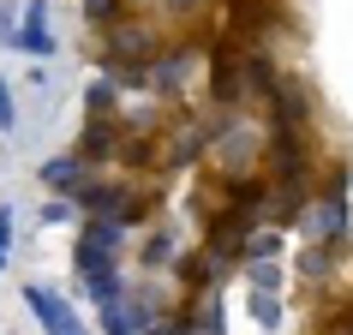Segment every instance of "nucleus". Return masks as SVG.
I'll return each instance as SVG.
<instances>
[{"mask_svg":"<svg viewBox=\"0 0 353 335\" xmlns=\"http://www.w3.org/2000/svg\"><path fill=\"white\" fill-rule=\"evenodd\" d=\"M72 263H78V276H84V281H90V276H108V270H120V258H114V252H102V245H84V240H78Z\"/></svg>","mask_w":353,"mask_h":335,"instance_id":"5","label":"nucleus"},{"mask_svg":"<svg viewBox=\"0 0 353 335\" xmlns=\"http://www.w3.org/2000/svg\"><path fill=\"white\" fill-rule=\"evenodd\" d=\"M24 305L37 312V323H42L48 335H90V329L72 317V305L54 294V287H37V281H30V287H24Z\"/></svg>","mask_w":353,"mask_h":335,"instance_id":"1","label":"nucleus"},{"mask_svg":"<svg viewBox=\"0 0 353 335\" xmlns=\"http://www.w3.org/2000/svg\"><path fill=\"white\" fill-rule=\"evenodd\" d=\"M150 305L144 299H114V305H102V335H144L150 329Z\"/></svg>","mask_w":353,"mask_h":335,"instance_id":"2","label":"nucleus"},{"mask_svg":"<svg viewBox=\"0 0 353 335\" xmlns=\"http://www.w3.org/2000/svg\"><path fill=\"white\" fill-rule=\"evenodd\" d=\"M252 287H270V294H276V263H258V270H252Z\"/></svg>","mask_w":353,"mask_h":335,"instance_id":"12","label":"nucleus"},{"mask_svg":"<svg viewBox=\"0 0 353 335\" xmlns=\"http://www.w3.org/2000/svg\"><path fill=\"white\" fill-rule=\"evenodd\" d=\"M19 126V108H12V90H6V78H0V132Z\"/></svg>","mask_w":353,"mask_h":335,"instance_id":"10","label":"nucleus"},{"mask_svg":"<svg viewBox=\"0 0 353 335\" xmlns=\"http://www.w3.org/2000/svg\"><path fill=\"white\" fill-rule=\"evenodd\" d=\"M252 317H258L263 329H276L281 323V299L270 294V287H252Z\"/></svg>","mask_w":353,"mask_h":335,"instance_id":"8","label":"nucleus"},{"mask_svg":"<svg viewBox=\"0 0 353 335\" xmlns=\"http://www.w3.org/2000/svg\"><path fill=\"white\" fill-rule=\"evenodd\" d=\"M12 48H24V54H37V60H48V54H54V37H48L42 24H24L19 37H12Z\"/></svg>","mask_w":353,"mask_h":335,"instance_id":"6","label":"nucleus"},{"mask_svg":"<svg viewBox=\"0 0 353 335\" xmlns=\"http://www.w3.org/2000/svg\"><path fill=\"white\" fill-rule=\"evenodd\" d=\"M120 287H126V276H120V270H108V276H90V281H84V294H90L96 305H114V299H120Z\"/></svg>","mask_w":353,"mask_h":335,"instance_id":"7","label":"nucleus"},{"mask_svg":"<svg viewBox=\"0 0 353 335\" xmlns=\"http://www.w3.org/2000/svg\"><path fill=\"white\" fill-rule=\"evenodd\" d=\"M72 198H54V204H48V210H42V222H48V227H60V222H72Z\"/></svg>","mask_w":353,"mask_h":335,"instance_id":"9","label":"nucleus"},{"mask_svg":"<svg viewBox=\"0 0 353 335\" xmlns=\"http://www.w3.org/2000/svg\"><path fill=\"white\" fill-rule=\"evenodd\" d=\"M6 245H12V210L0 204V270H6Z\"/></svg>","mask_w":353,"mask_h":335,"instance_id":"11","label":"nucleus"},{"mask_svg":"<svg viewBox=\"0 0 353 335\" xmlns=\"http://www.w3.org/2000/svg\"><path fill=\"white\" fill-rule=\"evenodd\" d=\"M78 240H84V245H102V252H120V245H126V222H114V216H90Z\"/></svg>","mask_w":353,"mask_h":335,"instance_id":"4","label":"nucleus"},{"mask_svg":"<svg viewBox=\"0 0 353 335\" xmlns=\"http://www.w3.org/2000/svg\"><path fill=\"white\" fill-rule=\"evenodd\" d=\"M42 180H48V186H54L60 198H72V192L84 186L90 174H84V156H54V162L42 168Z\"/></svg>","mask_w":353,"mask_h":335,"instance_id":"3","label":"nucleus"}]
</instances>
